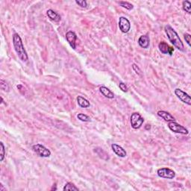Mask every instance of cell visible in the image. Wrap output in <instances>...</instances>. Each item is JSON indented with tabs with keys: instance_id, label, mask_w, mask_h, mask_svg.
<instances>
[{
	"instance_id": "cell-11",
	"label": "cell",
	"mask_w": 191,
	"mask_h": 191,
	"mask_svg": "<svg viewBox=\"0 0 191 191\" xmlns=\"http://www.w3.org/2000/svg\"><path fill=\"white\" fill-rule=\"evenodd\" d=\"M111 148H112L113 152L116 154L117 156L120 157V158H125L127 155L126 151L123 148L122 146H119V145L116 144V143H113L111 145Z\"/></svg>"
},
{
	"instance_id": "cell-16",
	"label": "cell",
	"mask_w": 191,
	"mask_h": 191,
	"mask_svg": "<svg viewBox=\"0 0 191 191\" xmlns=\"http://www.w3.org/2000/svg\"><path fill=\"white\" fill-rule=\"evenodd\" d=\"M77 102L78 104H79V105L80 106L81 108H87L90 107V105H91V104L88 102V100H87L85 98L81 96H79L77 97Z\"/></svg>"
},
{
	"instance_id": "cell-26",
	"label": "cell",
	"mask_w": 191,
	"mask_h": 191,
	"mask_svg": "<svg viewBox=\"0 0 191 191\" xmlns=\"http://www.w3.org/2000/svg\"><path fill=\"white\" fill-rule=\"evenodd\" d=\"M132 68H133V70L137 74V75H140L141 70H140V69L137 67V65H136L135 63H133V64H132Z\"/></svg>"
},
{
	"instance_id": "cell-23",
	"label": "cell",
	"mask_w": 191,
	"mask_h": 191,
	"mask_svg": "<svg viewBox=\"0 0 191 191\" xmlns=\"http://www.w3.org/2000/svg\"><path fill=\"white\" fill-rule=\"evenodd\" d=\"M75 3H76L77 5H79L80 7H81V8H87V3L85 0H81V1L75 0Z\"/></svg>"
},
{
	"instance_id": "cell-29",
	"label": "cell",
	"mask_w": 191,
	"mask_h": 191,
	"mask_svg": "<svg viewBox=\"0 0 191 191\" xmlns=\"http://www.w3.org/2000/svg\"><path fill=\"white\" fill-rule=\"evenodd\" d=\"M3 102H3V98H2V97H1V104H2Z\"/></svg>"
},
{
	"instance_id": "cell-12",
	"label": "cell",
	"mask_w": 191,
	"mask_h": 191,
	"mask_svg": "<svg viewBox=\"0 0 191 191\" xmlns=\"http://www.w3.org/2000/svg\"><path fill=\"white\" fill-rule=\"evenodd\" d=\"M138 44L140 47L143 48V49H147L149 47L150 44V40L148 36L147 35H142L138 39Z\"/></svg>"
},
{
	"instance_id": "cell-25",
	"label": "cell",
	"mask_w": 191,
	"mask_h": 191,
	"mask_svg": "<svg viewBox=\"0 0 191 191\" xmlns=\"http://www.w3.org/2000/svg\"><path fill=\"white\" fill-rule=\"evenodd\" d=\"M119 87L120 88V90H121L122 91L125 92V93H126V92H128V87L126 86V84H125V83H123V82H120V84H119Z\"/></svg>"
},
{
	"instance_id": "cell-5",
	"label": "cell",
	"mask_w": 191,
	"mask_h": 191,
	"mask_svg": "<svg viewBox=\"0 0 191 191\" xmlns=\"http://www.w3.org/2000/svg\"><path fill=\"white\" fill-rule=\"evenodd\" d=\"M168 127L171 131L175 133L181 134H188L189 131L185 128V127L182 126L181 125L178 124V123H176V122H169L168 123Z\"/></svg>"
},
{
	"instance_id": "cell-19",
	"label": "cell",
	"mask_w": 191,
	"mask_h": 191,
	"mask_svg": "<svg viewBox=\"0 0 191 191\" xmlns=\"http://www.w3.org/2000/svg\"><path fill=\"white\" fill-rule=\"evenodd\" d=\"M120 5L123 7V8H125V9L129 10H132L134 8V5L128 2H120Z\"/></svg>"
},
{
	"instance_id": "cell-1",
	"label": "cell",
	"mask_w": 191,
	"mask_h": 191,
	"mask_svg": "<svg viewBox=\"0 0 191 191\" xmlns=\"http://www.w3.org/2000/svg\"><path fill=\"white\" fill-rule=\"evenodd\" d=\"M164 30H165L167 38L169 41L171 42V43L175 47L177 48L178 50L181 51V52H185V46H184L183 42L181 41V38H179L176 31L170 26H166Z\"/></svg>"
},
{
	"instance_id": "cell-9",
	"label": "cell",
	"mask_w": 191,
	"mask_h": 191,
	"mask_svg": "<svg viewBox=\"0 0 191 191\" xmlns=\"http://www.w3.org/2000/svg\"><path fill=\"white\" fill-rule=\"evenodd\" d=\"M66 39L67 42H68L69 44L70 45V47L73 49H75V48H76L77 40V36L76 35H75V33L72 31H68V32L66 34Z\"/></svg>"
},
{
	"instance_id": "cell-17",
	"label": "cell",
	"mask_w": 191,
	"mask_h": 191,
	"mask_svg": "<svg viewBox=\"0 0 191 191\" xmlns=\"http://www.w3.org/2000/svg\"><path fill=\"white\" fill-rule=\"evenodd\" d=\"M63 190L64 191H79V188H78L77 187H75V185H74V184L71 183V182H68V183H67L66 185H65V186L63 187Z\"/></svg>"
},
{
	"instance_id": "cell-27",
	"label": "cell",
	"mask_w": 191,
	"mask_h": 191,
	"mask_svg": "<svg viewBox=\"0 0 191 191\" xmlns=\"http://www.w3.org/2000/svg\"><path fill=\"white\" fill-rule=\"evenodd\" d=\"M0 187H0V191L6 190V189H5V188H4V187H3V185H2V184H1V185H0Z\"/></svg>"
},
{
	"instance_id": "cell-15",
	"label": "cell",
	"mask_w": 191,
	"mask_h": 191,
	"mask_svg": "<svg viewBox=\"0 0 191 191\" xmlns=\"http://www.w3.org/2000/svg\"><path fill=\"white\" fill-rule=\"evenodd\" d=\"M100 93L104 96H105L106 98H108V99H113L114 97V93H113L111 91H110L108 88L106 87H104V86L101 87L100 88Z\"/></svg>"
},
{
	"instance_id": "cell-7",
	"label": "cell",
	"mask_w": 191,
	"mask_h": 191,
	"mask_svg": "<svg viewBox=\"0 0 191 191\" xmlns=\"http://www.w3.org/2000/svg\"><path fill=\"white\" fill-rule=\"evenodd\" d=\"M175 94L181 102H183L184 103L187 104V105H191V98L190 96H189V94H187V93H185V91H181V89L179 88H177V89L175 90L174 91Z\"/></svg>"
},
{
	"instance_id": "cell-14",
	"label": "cell",
	"mask_w": 191,
	"mask_h": 191,
	"mask_svg": "<svg viewBox=\"0 0 191 191\" xmlns=\"http://www.w3.org/2000/svg\"><path fill=\"white\" fill-rule=\"evenodd\" d=\"M47 16L49 17V18L51 19L52 21H54V22H60L61 21V16H60L57 12H55V10H53L52 9H49L47 11Z\"/></svg>"
},
{
	"instance_id": "cell-6",
	"label": "cell",
	"mask_w": 191,
	"mask_h": 191,
	"mask_svg": "<svg viewBox=\"0 0 191 191\" xmlns=\"http://www.w3.org/2000/svg\"><path fill=\"white\" fill-rule=\"evenodd\" d=\"M158 176L161 178L167 179H173L176 177V173L169 168H161L158 170Z\"/></svg>"
},
{
	"instance_id": "cell-2",
	"label": "cell",
	"mask_w": 191,
	"mask_h": 191,
	"mask_svg": "<svg viewBox=\"0 0 191 191\" xmlns=\"http://www.w3.org/2000/svg\"><path fill=\"white\" fill-rule=\"evenodd\" d=\"M13 44L19 59L23 62H26L28 61V58H28V54L24 48L22 39L17 33L14 34L13 35Z\"/></svg>"
},
{
	"instance_id": "cell-20",
	"label": "cell",
	"mask_w": 191,
	"mask_h": 191,
	"mask_svg": "<svg viewBox=\"0 0 191 191\" xmlns=\"http://www.w3.org/2000/svg\"><path fill=\"white\" fill-rule=\"evenodd\" d=\"M0 87H1V89L2 90V91L6 92H8L10 90V87L9 86H8V84H7L6 81L3 80V79H1V80H0Z\"/></svg>"
},
{
	"instance_id": "cell-22",
	"label": "cell",
	"mask_w": 191,
	"mask_h": 191,
	"mask_svg": "<svg viewBox=\"0 0 191 191\" xmlns=\"http://www.w3.org/2000/svg\"><path fill=\"white\" fill-rule=\"evenodd\" d=\"M0 146H1V148H0V161H3L5 156V146L2 142L0 143Z\"/></svg>"
},
{
	"instance_id": "cell-13",
	"label": "cell",
	"mask_w": 191,
	"mask_h": 191,
	"mask_svg": "<svg viewBox=\"0 0 191 191\" xmlns=\"http://www.w3.org/2000/svg\"><path fill=\"white\" fill-rule=\"evenodd\" d=\"M158 115L162 119H164L167 122H174L176 121V119L173 116H172L169 112H167L165 111H159L158 112Z\"/></svg>"
},
{
	"instance_id": "cell-18",
	"label": "cell",
	"mask_w": 191,
	"mask_h": 191,
	"mask_svg": "<svg viewBox=\"0 0 191 191\" xmlns=\"http://www.w3.org/2000/svg\"><path fill=\"white\" fill-rule=\"evenodd\" d=\"M182 7H183V10L186 11L187 13L191 14V3L189 1H184L182 2Z\"/></svg>"
},
{
	"instance_id": "cell-10",
	"label": "cell",
	"mask_w": 191,
	"mask_h": 191,
	"mask_svg": "<svg viewBox=\"0 0 191 191\" xmlns=\"http://www.w3.org/2000/svg\"><path fill=\"white\" fill-rule=\"evenodd\" d=\"M158 48L159 50L164 55L169 54V55H172L173 52H174V49L173 47H169L165 42H161L158 45Z\"/></svg>"
},
{
	"instance_id": "cell-24",
	"label": "cell",
	"mask_w": 191,
	"mask_h": 191,
	"mask_svg": "<svg viewBox=\"0 0 191 191\" xmlns=\"http://www.w3.org/2000/svg\"><path fill=\"white\" fill-rule=\"evenodd\" d=\"M184 36H185V41H186V43H187V45H188L189 47H191V43H190L191 36H190V35L188 33H185Z\"/></svg>"
},
{
	"instance_id": "cell-4",
	"label": "cell",
	"mask_w": 191,
	"mask_h": 191,
	"mask_svg": "<svg viewBox=\"0 0 191 191\" xmlns=\"http://www.w3.org/2000/svg\"><path fill=\"white\" fill-rule=\"evenodd\" d=\"M131 125L134 129H138L142 126L144 119L139 113H133L131 116Z\"/></svg>"
},
{
	"instance_id": "cell-8",
	"label": "cell",
	"mask_w": 191,
	"mask_h": 191,
	"mask_svg": "<svg viewBox=\"0 0 191 191\" xmlns=\"http://www.w3.org/2000/svg\"><path fill=\"white\" fill-rule=\"evenodd\" d=\"M119 28L123 33H128L130 31L131 23L126 17H120L119 19Z\"/></svg>"
},
{
	"instance_id": "cell-28",
	"label": "cell",
	"mask_w": 191,
	"mask_h": 191,
	"mask_svg": "<svg viewBox=\"0 0 191 191\" xmlns=\"http://www.w3.org/2000/svg\"><path fill=\"white\" fill-rule=\"evenodd\" d=\"M145 128H146V130H149V129L151 128V126H150V125H146V127H145Z\"/></svg>"
},
{
	"instance_id": "cell-3",
	"label": "cell",
	"mask_w": 191,
	"mask_h": 191,
	"mask_svg": "<svg viewBox=\"0 0 191 191\" xmlns=\"http://www.w3.org/2000/svg\"><path fill=\"white\" fill-rule=\"evenodd\" d=\"M32 148L35 152H36L37 155L41 158H49L51 155L50 150L48 149L47 147H45L42 144H40V143L34 145Z\"/></svg>"
},
{
	"instance_id": "cell-21",
	"label": "cell",
	"mask_w": 191,
	"mask_h": 191,
	"mask_svg": "<svg viewBox=\"0 0 191 191\" xmlns=\"http://www.w3.org/2000/svg\"><path fill=\"white\" fill-rule=\"evenodd\" d=\"M77 118L79 120L82 122H90L91 121V118L87 116V115L84 114H78Z\"/></svg>"
}]
</instances>
